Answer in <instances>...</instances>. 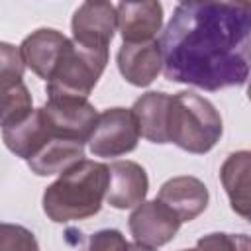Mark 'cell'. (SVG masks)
<instances>
[{"label": "cell", "mask_w": 251, "mask_h": 251, "mask_svg": "<svg viewBox=\"0 0 251 251\" xmlns=\"http://www.w3.org/2000/svg\"><path fill=\"white\" fill-rule=\"evenodd\" d=\"M122 2H139V0H122Z\"/></svg>", "instance_id": "obj_24"}, {"label": "cell", "mask_w": 251, "mask_h": 251, "mask_svg": "<svg viewBox=\"0 0 251 251\" xmlns=\"http://www.w3.org/2000/svg\"><path fill=\"white\" fill-rule=\"evenodd\" d=\"M118 27V14L110 0H86L71 20L73 41L90 49H108Z\"/></svg>", "instance_id": "obj_8"}, {"label": "cell", "mask_w": 251, "mask_h": 251, "mask_svg": "<svg viewBox=\"0 0 251 251\" xmlns=\"http://www.w3.org/2000/svg\"><path fill=\"white\" fill-rule=\"evenodd\" d=\"M2 139H4V145L16 157L27 161L33 155H37L53 139V135L47 127L41 108H33L22 122L2 127Z\"/></svg>", "instance_id": "obj_14"}, {"label": "cell", "mask_w": 251, "mask_h": 251, "mask_svg": "<svg viewBox=\"0 0 251 251\" xmlns=\"http://www.w3.org/2000/svg\"><path fill=\"white\" fill-rule=\"evenodd\" d=\"M149 190V178L141 165L133 161H114L108 165L106 202L116 210H129L141 204Z\"/></svg>", "instance_id": "obj_9"}, {"label": "cell", "mask_w": 251, "mask_h": 251, "mask_svg": "<svg viewBox=\"0 0 251 251\" xmlns=\"http://www.w3.org/2000/svg\"><path fill=\"white\" fill-rule=\"evenodd\" d=\"M116 14L120 35L127 43L153 39L163 27V6L159 0L120 2Z\"/></svg>", "instance_id": "obj_13"}, {"label": "cell", "mask_w": 251, "mask_h": 251, "mask_svg": "<svg viewBox=\"0 0 251 251\" xmlns=\"http://www.w3.org/2000/svg\"><path fill=\"white\" fill-rule=\"evenodd\" d=\"M180 4H200V2H212V0H178Z\"/></svg>", "instance_id": "obj_23"}, {"label": "cell", "mask_w": 251, "mask_h": 251, "mask_svg": "<svg viewBox=\"0 0 251 251\" xmlns=\"http://www.w3.org/2000/svg\"><path fill=\"white\" fill-rule=\"evenodd\" d=\"M120 75L133 86H149L163 69L161 49L157 39L133 41L120 47L116 55Z\"/></svg>", "instance_id": "obj_10"}, {"label": "cell", "mask_w": 251, "mask_h": 251, "mask_svg": "<svg viewBox=\"0 0 251 251\" xmlns=\"http://www.w3.org/2000/svg\"><path fill=\"white\" fill-rule=\"evenodd\" d=\"M180 224V218L159 198L137 204L127 220L129 233L135 241L133 247L141 249H157L169 243L176 235Z\"/></svg>", "instance_id": "obj_7"}, {"label": "cell", "mask_w": 251, "mask_h": 251, "mask_svg": "<svg viewBox=\"0 0 251 251\" xmlns=\"http://www.w3.org/2000/svg\"><path fill=\"white\" fill-rule=\"evenodd\" d=\"M157 198L167 204L180 218V222H192L206 210L210 194L200 178L182 175L163 182Z\"/></svg>", "instance_id": "obj_12"}, {"label": "cell", "mask_w": 251, "mask_h": 251, "mask_svg": "<svg viewBox=\"0 0 251 251\" xmlns=\"http://www.w3.org/2000/svg\"><path fill=\"white\" fill-rule=\"evenodd\" d=\"M196 247H204V249H237V247H247V241H239L233 235L227 233H210L208 237H202L196 241Z\"/></svg>", "instance_id": "obj_22"}, {"label": "cell", "mask_w": 251, "mask_h": 251, "mask_svg": "<svg viewBox=\"0 0 251 251\" xmlns=\"http://www.w3.org/2000/svg\"><path fill=\"white\" fill-rule=\"evenodd\" d=\"M141 133L131 108H108L98 114L88 137V149L94 157H122L137 147Z\"/></svg>", "instance_id": "obj_5"}, {"label": "cell", "mask_w": 251, "mask_h": 251, "mask_svg": "<svg viewBox=\"0 0 251 251\" xmlns=\"http://www.w3.org/2000/svg\"><path fill=\"white\" fill-rule=\"evenodd\" d=\"M69 37H65L61 31L51 29V27H39L31 31L20 45V53L24 59V65L43 78L45 82L51 78L63 49L67 47Z\"/></svg>", "instance_id": "obj_11"}, {"label": "cell", "mask_w": 251, "mask_h": 251, "mask_svg": "<svg viewBox=\"0 0 251 251\" xmlns=\"http://www.w3.org/2000/svg\"><path fill=\"white\" fill-rule=\"evenodd\" d=\"M249 173H251L249 151L231 153L220 169V180L226 188L231 210L245 220L249 218V206H251L249 204Z\"/></svg>", "instance_id": "obj_16"}, {"label": "cell", "mask_w": 251, "mask_h": 251, "mask_svg": "<svg viewBox=\"0 0 251 251\" xmlns=\"http://www.w3.org/2000/svg\"><path fill=\"white\" fill-rule=\"evenodd\" d=\"M222 133V116L210 100L190 90L171 96L167 120L169 143L186 153L204 155L220 141Z\"/></svg>", "instance_id": "obj_3"}, {"label": "cell", "mask_w": 251, "mask_h": 251, "mask_svg": "<svg viewBox=\"0 0 251 251\" xmlns=\"http://www.w3.org/2000/svg\"><path fill=\"white\" fill-rule=\"evenodd\" d=\"M108 63V49H90L69 39L47 80V96L88 98Z\"/></svg>", "instance_id": "obj_4"}, {"label": "cell", "mask_w": 251, "mask_h": 251, "mask_svg": "<svg viewBox=\"0 0 251 251\" xmlns=\"http://www.w3.org/2000/svg\"><path fill=\"white\" fill-rule=\"evenodd\" d=\"M24 59L20 47L0 41V88L12 86L24 78Z\"/></svg>", "instance_id": "obj_19"}, {"label": "cell", "mask_w": 251, "mask_h": 251, "mask_svg": "<svg viewBox=\"0 0 251 251\" xmlns=\"http://www.w3.org/2000/svg\"><path fill=\"white\" fill-rule=\"evenodd\" d=\"M84 157V143L75 139L53 137L37 155L27 159V167L37 176L61 175Z\"/></svg>", "instance_id": "obj_17"}, {"label": "cell", "mask_w": 251, "mask_h": 251, "mask_svg": "<svg viewBox=\"0 0 251 251\" xmlns=\"http://www.w3.org/2000/svg\"><path fill=\"white\" fill-rule=\"evenodd\" d=\"M37 251L39 243L35 241L33 233L24 226L16 224H2L0 222V251Z\"/></svg>", "instance_id": "obj_20"}, {"label": "cell", "mask_w": 251, "mask_h": 251, "mask_svg": "<svg viewBox=\"0 0 251 251\" xmlns=\"http://www.w3.org/2000/svg\"><path fill=\"white\" fill-rule=\"evenodd\" d=\"M108 188V165L80 159L43 192V212L55 224L86 220L100 212Z\"/></svg>", "instance_id": "obj_2"}, {"label": "cell", "mask_w": 251, "mask_h": 251, "mask_svg": "<svg viewBox=\"0 0 251 251\" xmlns=\"http://www.w3.org/2000/svg\"><path fill=\"white\" fill-rule=\"evenodd\" d=\"M41 114L53 137L75 139L80 143L88 141L98 118L96 108L86 98L76 96H47Z\"/></svg>", "instance_id": "obj_6"}, {"label": "cell", "mask_w": 251, "mask_h": 251, "mask_svg": "<svg viewBox=\"0 0 251 251\" xmlns=\"http://www.w3.org/2000/svg\"><path fill=\"white\" fill-rule=\"evenodd\" d=\"M163 75L202 90L243 86L249 76L251 0L180 4L159 37Z\"/></svg>", "instance_id": "obj_1"}, {"label": "cell", "mask_w": 251, "mask_h": 251, "mask_svg": "<svg viewBox=\"0 0 251 251\" xmlns=\"http://www.w3.org/2000/svg\"><path fill=\"white\" fill-rule=\"evenodd\" d=\"M129 247L133 245H129L118 229H100L90 237V249L108 251V249H129Z\"/></svg>", "instance_id": "obj_21"}, {"label": "cell", "mask_w": 251, "mask_h": 251, "mask_svg": "<svg viewBox=\"0 0 251 251\" xmlns=\"http://www.w3.org/2000/svg\"><path fill=\"white\" fill-rule=\"evenodd\" d=\"M33 110V100L24 80L0 88V127L22 122Z\"/></svg>", "instance_id": "obj_18"}, {"label": "cell", "mask_w": 251, "mask_h": 251, "mask_svg": "<svg viewBox=\"0 0 251 251\" xmlns=\"http://www.w3.org/2000/svg\"><path fill=\"white\" fill-rule=\"evenodd\" d=\"M169 102H171V94L167 92H147L139 96L131 106L141 137H145L151 143H159V145L169 143V135H167Z\"/></svg>", "instance_id": "obj_15"}]
</instances>
